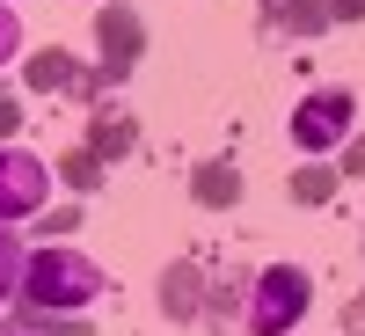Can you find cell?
I'll list each match as a JSON object with an SVG mask.
<instances>
[{
    "mask_svg": "<svg viewBox=\"0 0 365 336\" xmlns=\"http://www.w3.org/2000/svg\"><path fill=\"white\" fill-rule=\"evenodd\" d=\"M263 29H270V37L307 44V37L329 29V0H263Z\"/></svg>",
    "mask_w": 365,
    "mask_h": 336,
    "instance_id": "ba28073f",
    "label": "cell"
},
{
    "mask_svg": "<svg viewBox=\"0 0 365 336\" xmlns=\"http://www.w3.org/2000/svg\"><path fill=\"white\" fill-rule=\"evenodd\" d=\"M103 292H110L103 263L81 256V249H66V241H44V249L22 256V285H15V300H22L29 315H81L88 300H103Z\"/></svg>",
    "mask_w": 365,
    "mask_h": 336,
    "instance_id": "6da1fadb",
    "label": "cell"
},
{
    "mask_svg": "<svg viewBox=\"0 0 365 336\" xmlns=\"http://www.w3.org/2000/svg\"><path fill=\"white\" fill-rule=\"evenodd\" d=\"M336 168H329V161H307V168H292V205H329V198H336Z\"/></svg>",
    "mask_w": 365,
    "mask_h": 336,
    "instance_id": "4fadbf2b",
    "label": "cell"
},
{
    "mask_svg": "<svg viewBox=\"0 0 365 336\" xmlns=\"http://www.w3.org/2000/svg\"><path fill=\"white\" fill-rule=\"evenodd\" d=\"M44 198H51V168H44L37 154H22V146L0 139V227L44 212Z\"/></svg>",
    "mask_w": 365,
    "mask_h": 336,
    "instance_id": "5b68a950",
    "label": "cell"
},
{
    "mask_svg": "<svg viewBox=\"0 0 365 336\" xmlns=\"http://www.w3.org/2000/svg\"><path fill=\"white\" fill-rule=\"evenodd\" d=\"M344 329H365V292H358V300H344Z\"/></svg>",
    "mask_w": 365,
    "mask_h": 336,
    "instance_id": "44dd1931",
    "label": "cell"
},
{
    "mask_svg": "<svg viewBox=\"0 0 365 336\" xmlns=\"http://www.w3.org/2000/svg\"><path fill=\"white\" fill-rule=\"evenodd\" d=\"M249 278H256V270H227V278H205V315H212V322H234L241 307H249Z\"/></svg>",
    "mask_w": 365,
    "mask_h": 336,
    "instance_id": "8fae6325",
    "label": "cell"
},
{
    "mask_svg": "<svg viewBox=\"0 0 365 336\" xmlns=\"http://www.w3.org/2000/svg\"><path fill=\"white\" fill-rule=\"evenodd\" d=\"M22 51V22H15V8L0 0V58H15Z\"/></svg>",
    "mask_w": 365,
    "mask_h": 336,
    "instance_id": "2e32d148",
    "label": "cell"
},
{
    "mask_svg": "<svg viewBox=\"0 0 365 336\" xmlns=\"http://www.w3.org/2000/svg\"><path fill=\"white\" fill-rule=\"evenodd\" d=\"M22 81L37 88V96H73V81H81V58L66 44H44V51H29L22 58Z\"/></svg>",
    "mask_w": 365,
    "mask_h": 336,
    "instance_id": "9c48e42d",
    "label": "cell"
},
{
    "mask_svg": "<svg viewBox=\"0 0 365 336\" xmlns=\"http://www.w3.org/2000/svg\"><path fill=\"white\" fill-rule=\"evenodd\" d=\"M73 227H81V212H73V205H58V212H37V234H51V241H58V234H73Z\"/></svg>",
    "mask_w": 365,
    "mask_h": 336,
    "instance_id": "9a60e30c",
    "label": "cell"
},
{
    "mask_svg": "<svg viewBox=\"0 0 365 336\" xmlns=\"http://www.w3.org/2000/svg\"><path fill=\"white\" fill-rule=\"evenodd\" d=\"M22 234H8V227H0V300H15V285H22Z\"/></svg>",
    "mask_w": 365,
    "mask_h": 336,
    "instance_id": "5bb4252c",
    "label": "cell"
},
{
    "mask_svg": "<svg viewBox=\"0 0 365 336\" xmlns=\"http://www.w3.org/2000/svg\"><path fill=\"white\" fill-rule=\"evenodd\" d=\"M15 125H22V103L8 96V88H0V139H15Z\"/></svg>",
    "mask_w": 365,
    "mask_h": 336,
    "instance_id": "d6986e66",
    "label": "cell"
},
{
    "mask_svg": "<svg viewBox=\"0 0 365 336\" xmlns=\"http://www.w3.org/2000/svg\"><path fill=\"white\" fill-rule=\"evenodd\" d=\"M351 117H358L351 88H314V96H299V110H292V146L299 154H329V146L351 139Z\"/></svg>",
    "mask_w": 365,
    "mask_h": 336,
    "instance_id": "3957f363",
    "label": "cell"
},
{
    "mask_svg": "<svg viewBox=\"0 0 365 336\" xmlns=\"http://www.w3.org/2000/svg\"><path fill=\"white\" fill-rule=\"evenodd\" d=\"M96 44H103V58H96V81L103 88H125V73L139 66V51H146V22L117 0V8H96Z\"/></svg>",
    "mask_w": 365,
    "mask_h": 336,
    "instance_id": "277c9868",
    "label": "cell"
},
{
    "mask_svg": "<svg viewBox=\"0 0 365 336\" xmlns=\"http://www.w3.org/2000/svg\"><path fill=\"white\" fill-rule=\"evenodd\" d=\"M336 175H365V132L344 139V168H336Z\"/></svg>",
    "mask_w": 365,
    "mask_h": 336,
    "instance_id": "ac0fdd59",
    "label": "cell"
},
{
    "mask_svg": "<svg viewBox=\"0 0 365 336\" xmlns=\"http://www.w3.org/2000/svg\"><path fill=\"white\" fill-rule=\"evenodd\" d=\"M190 198H197L205 212H227V205L241 198V168H234V161H205V168L190 175Z\"/></svg>",
    "mask_w": 365,
    "mask_h": 336,
    "instance_id": "30bf717a",
    "label": "cell"
},
{
    "mask_svg": "<svg viewBox=\"0 0 365 336\" xmlns=\"http://www.w3.org/2000/svg\"><path fill=\"white\" fill-rule=\"evenodd\" d=\"M0 336H37V329H0Z\"/></svg>",
    "mask_w": 365,
    "mask_h": 336,
    "instance_id": "7402d4cb",
    "label": "cell"
},
{
    "mask_svg": "<svg viewBox=\"0 0 365 336\" xmlns=\"http://www.w3.org/2000/svg\"><path fill=\"white\" fill-rule=\"evenodd\" d=\"M139 146V117L125 110V103H88V154H103V161H125Z\"/></svg>",
    "mask_w": 365,
    "mask_h": 336,
    "instance_id": "8992f818",
    "label": "cell"
},
{
    "mask_svg": "<svg viewBox=\"0 0 365 336\" xmlns=\"http://www.w3.org/2000/svg\"><path fill=\"white\" fill-rule=\"evenodd\" d=\"M161 315H168V322H197V315H205V263L182 256V263L161 270Z\"/></svg>",
    "mask_w": 365,
    "mask_h": 336,
    "instance_id": "52a82bcc",
    "label": "cell"
},
{
    "mask_svg": "<svg viewBox=\"0 0 365 336\" xmlns=\"http://www.w3.org/2000/svg\"><path fill=\"white\" fill-rule=\"evenodd\" d=\"M307 300H314L307 270H299V263H270V270H256V278H249L241 329H249V336H292L299 315H307Z\"/></svg>",
    "mask_w": 365,
    "mask_h": 336,
    "instance_id": "7a4b0ae2",
    "label": "cell"
},
{
    "mask_svg": "<svg viewBox=\"0 0 365 336\" xmlns=\"http://www.w3.org/2000/svg\"><path fill=\"white\" fill-rule=\"evenodd\" d=\"M103 154H88V146H66V154H58V183H66L73 198H88V190H103Z\"/></svg>",
    "mask_w": 365,
    "mask_h": 336,
    "instance_id": "7c38bea8",
    "label": "cell"
},
{
    "mask_svg": "<svg viewBox=\"0 0 365 336\" xmlns=\"http://www.w3.org/2000/svg\"><path fill=\"white\" fill-rule=\"evenodd\" d=\"M329 22H365V0H329Z\"/></svg>",
    "mask_w": 365,
    "mask_h": 336,
    "instance_id": "ffe728a7",
    "label": "cell"
},
{
    "mask_svg": "<svg viewBox=\"0 0 365 336\" xmlns=\"http://www.w3.org/2000/svg\"><path fill=\"white\" fill-rule=\"evenodd\" d=\"M37 329H44V336H88L81 315H37Z\"/></svg>",
    "mask_w": 365,
    "mask_h": 336,
    "instance_id": "e0dca14e",
    "label": "cell"
}]
</instances>
